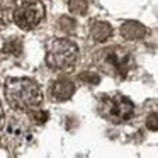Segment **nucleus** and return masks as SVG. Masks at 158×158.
Masks as SVG:
<instances>
[{"instance_id":"obj_1","label":"nucleus","mask_w":158,"mask_h":158,"mask_svg":"<svg viewBox=\"0 0 158 158\" xmlns=\"http://www.w3.org/2000/svg\"><path fill=\"white\" fill-rule=\"evenodd\" d=\"M5 97L10 107L24 112H31L43 104L41 87L31 78H10L5 83Z\"/></svg>"},{"instance_id":"obj_2","label":"nucleus","mask_w":158,"mask_h":158,"mask_svg":"<svg viewBox=\"0 0 158 158\" xmlns=\"http://www.w3.org/2000/svg\"><path fill=\"white\" fill-rule=\"evenodd\" d=\"M97 63L106 73L121 80L127 78L136 68L133 55L121 46H110L97 53Z\"/></svg>"},{"instance_id":"obj_3","label":"nucleus","mask_w":158,"mask_h":158,"mask_svg":"<svg viewBox=\"0 0 158 158\" xmlns=\"http://www.w3.org/2000/svg\"><path fill=\"white\" fill-rule=\"evenodd\" d=\"M78 60V46L66 38H56L48 43L46 65L56 72H66L75 66Z\"/></svg>"},{"instance_id":"obj_4","label":"nucleus","mask_w":158,"mask_h":158,"mask_svg":"<svg viewBox=\"0 0 158 158\" xmlns=\"http://www.w3.org/2000/svg\"><path fill=\"white\" fill-rule=\"evenodd\" d=\"M97 110L109 123L123 124L134 116V104L123 94H104L99 97Z\"/></svg>"},{"instance_id":"obj_5","label":"nucleus","mask_w":158,"mask_h":158,"mask_svg":"<svg viewBox=\"0 0 158 158\" xmlns=\"http://www.w3.org/2000/svg\"><path fill=\"white\" fill-rule=\"evenodd\" d=\"M44 17V5L41 0H19L12 12L15 26L22 31H31L38 27Z\"/></svg>"},{"instance_id":"obj_6","label":"nucleus","mask_w":158,"mask_h":158,"mask_svg":"<svg viewBox=\"0 0 158 158\" xmlns=\"http://www.w3.org/2000/svg\"><path fill=\"white\" fill-rule=\"evenodd\" d=\"M29 129L27 126L24 124V121H19V119H12L9 121V124L5 126V139L12 144V146H17V144L26 143V139L29 138Z\"/></svg>"},{"instance_id":"obj_7","label":"nucleus","mask_w":158,"mask_h":158,"mask_svg":"<svg viewBox=\"0 0 158 158\" xmlns=\"http://www.w3.org/2000/svg\"><path fill=\"white\" fill-rule=\"evenodd\" d=\"M73 94H75V83L68 78H60L51 85V99L56 102L72 99Z\"/></svg>"},{"instance_id":"obj_8","label":"nucleus","mask_w":158,"mask_h":158,"mask_svg":"<svg viewBox=\"0 0 158 158\" xmlns=\"http://www.w3.org/2000/svg\"><path fill=\"white\" fill-rule=\"evenodd\" d=\"M90 36L94 38V41L104 43L112 36V27L104 21H94L90 24Z\"/></svg>"},{"instance_id":"obj_9","label":"nucleus","mask_w":158,"mask_h":158,"mask_svg":"<svg viewBox=\"0 0 158 158\" xmlns=\"http://www.w3.org/2000/svg\"><path fill=\"white\" fill-rule=\"evenodd\" d=\"M121 34H123L126 39H129V41H136V39L144 38L146 29H144L139 22L127 21V22H124V24L121 26Z\"/></svg>"},{"instance_id":"obj_10","label":"nucleus","mask_w":158,"mask_h":158,"mask_svg":"<svg viewBox=\"0 0 158 158\" xmlns=\"http://www.w3.org/2000/svg\"><path fill=\"white\" fill-rule=\"evenodd\" d=\"M2 55L5 58H19L22 55V39L19 36H10L2 44Z\"/></svg>"},{"instance_id":"obj_11","label":"nucleus","mask_w":158,"mask_h":158,"mask_svg":"<svg viewBox=\"0 0 158 158\" xmlns=\"http://www.w3.org/2000/svg\"><path fill=\"white\" fill-rule=\"evenodd\" d=\"M68 9H70L72 14L83 15L87 10H89V2H87V0H70V2H68Z\"/></svg>"},{"instance_id":"obj_12","label":"nucleus","mask_w":158,"mask_h":158,"mask_svg":"<svg viewBox=\"0 0 158 158\" xmlns=\"http://www.w3.org/2000/svg\"><path fill=\"white\" fill-rule=\"evenodd\" d=\"M58 26L60 27H61V31H65V32H73L75 31V21H73V19H70V17H61L60 19V22H58Z\"/></svg>"},{"instance_id":"obj_13","label":"nucleus","mask_w":158,"mask_h":158,"mask_svg":"<svg viewBox=\"0 0 158 158\" xmlns=\"http://www.w3.org/2000/svg\"><path fill=\"white\" fill-rule=\"evenodd\" d=\"M31 119L38 124H43L48 121V112H44L41 109H34V110H31Z\"/></svg>"},{"instance_id":"obj_14","label":"nucleus","mask_w":158,"mask_h":158,"mask_svg":"<svg viewBox=\"0 0 158 158\" xmlns=\"http://www.w3.org/2000/svg\"><path fill=\"white\" fill-rule=\"evenodd\" d=\"M146 126L151 131H158V112H153L146 117Z\"/></svg>"},{"instance_id":"obj_15","label":"nucleus","mask_w":158,"mask_h":158,"mask_svg":"<svg viewBox=\"0 0 158 158\" xmlns=\"http://www.w3.org/2000/svg\"><path fill=\"white\" fill-rule=\"evenodd\" d=\"M80 78H82V80H89L87 83H92V85H97V83H99V75H95V73H82Z\"/></svg>"},{"instance_id":"obj_16","label":"nucleus","mask_w":158,"mask_h":158,"mask_svg":"<svg viewBox=\"0 0 158 158\" xmlns=\"http://www.w3.org/2000/svg\"><path fill=\"white\" fill-rule=\"evenodd\" d=\"M7 22H9V14L5 10V7L0 5V29H4L7 26Z\"/></svg>"},{"instance_id":"obj_17","label":"nucleus","mask_w":158,"mask_h":158,"mask_svg":"<svg viewBox=\"0 0 158 158\" xmlns=\"http://www.w3.org/2000/svg\"><path fill=\"white\" fill-rule=\"evenodd\" d=\"M4 123V109H2V102H0V126Z\"/></svg>"}]
</instances>
